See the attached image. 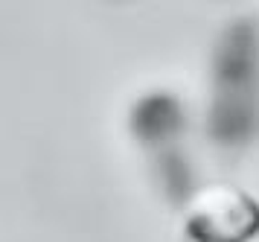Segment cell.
<instances>
[{
	"label": "cell",
	"instance_id": "obj_1",
	"mask_svg": "<svg viewBox=\"0 0 259 242\" xmlns=\"http://www.w3.org/2000/svg\"><path fill=\"white\" fill-rule=\"evenodd\" d=\"M187 225L198 242H247L259 228V208L236 187L212 184L189 201Z\"/></svg>",
	"mask_w": 259,
	"mask_h": 242
}]
</instances>
